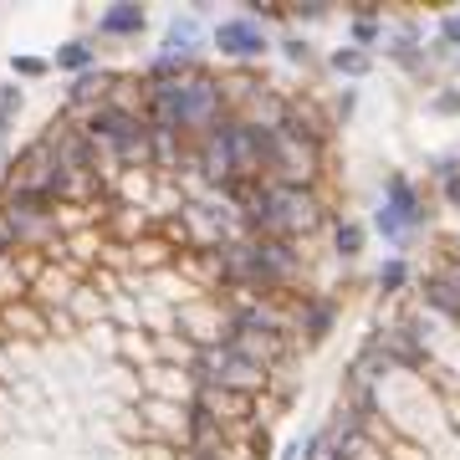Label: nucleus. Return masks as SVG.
I'll use <instances>...</instances> for the list:
<instances>
[{"instance_id":"f257e3e1","label":"nucleus","mask_w":460,"mask_h":460,"mask_svg":"<svg viewBox=\"0 0 460 460\" xmlns=\"http://www.w3.org/2000/svg\"><path fill=\"white\" fill-rule=\"evenodd\" d=\"M144 118L148 128H164L174 138L184 133H205L226 118V98H220V77L195 66V72H184L180 83H159V87H144Z\"/></svg>"},{"instance_id":"f03ea898","label":"nucleus","mask_w":460,"mask_h":460,"mask_svg":"<svg viewBox=\"0 0 460 460\" xmlns=\"http://www.w3.org/2000/svg\"><path fill=\"white\" fill-rule=\"evenodd\" d=\"M241 220L251 235H277V241H296L307 230L323 226V205H317L313 184H256L251 199L241 205Z\"/></svg>"},{"instance_id":"7ed1b4c3","label":"nucleus","mask_w":460,"mask_h":460,"mask_svg":"<svg viewBox=\"0 0 460 460\" xmlns=\"http://www.w3.org/2000/svg\"><path fill=\"white\" fill-rule=\"evenodd\" d=\"M57 210H62V199L36 195V190L0 195V220L11 226L16 246H47L51 235H57Z\"/></svg>"},{"instance_id":"20e7f679","label":"nucleus","mask_w":460,"mask_h":460,"mask_svg":"<svg viewBox=\"0 0 460 460\" xmlns=\"http://www.w3.org/2000/svg\"><path fill=\"white\" fill-rule=\"evenodd\" d=\"M16 190H36V195L62 199V174H57V159H51V148L41 138L21 148L11 159V169H5V190L0 195H16Z\"/></svg>"},{"instance_id":"39448f33","label":"nucleus","mask_w":460,"mask_h":460,"mask_svg":"<svg viewBox=\"0 0 460 460\" xmlns=\"http://www.w3.org/2000/svg\"><path fill=\"white\" fill-rule=\"evenodd\" d=\"M210 41L226 62H256V57H266V47H271L256 21H215Z\"/></svg>"},{"instance_id":"423d86ee","label":"nucleus","mask_w":460,"mask_h":460,"mask_svg":"<svg viewBox=\"0 0 460 460\" xmlns=\"http://www.w3.org/2000/svg\"><path fill=\"white\" fill-rule=\"evenodd\" d=\"M414 220H420V195H414V184L389 180V195H384V205H378L374 226L384 230V235H394V241H404Z\"/></svg>"},{"instance_id":"0eeeda50","label":"nucleus","mask_w":460,"mask_h":460,"mask_svg":"<svg viewBox=\"0 0 460 460\" xmlns=\"http://www.w3.org/2000/svg\"><path fill=\"white\" fill-rule=\"evenodd\" d=\"M148 26V11L138 5V0H113V5H102L98 11V36H144Z\"/></svg>"},{"instance_id":"6e6552de","label":"nucleus","mask_w":460,"mask_h":460,"mask_svg":"<svg viewBox=\"0 0 460 460\" xmlns=\"http://www.w3.org/2000/svg\"><path fill=\"white\" fill-rule=\"evenodd\" d=\"M108 87H113V72H108V66H93V72H83V77H72L66 108H72V113H98L102 98H108Z\"/></svg>"},{"instance_id":"1a4fd4ad","label":"nucleus","mask_w":460,"mask_h":460,"mask_svg":"<svg viewBox=\"0 0 460 460\" xmlns=\"http://www.w3.org/2000/svg\"><path fill=\"white\" fill-rule=\"evenodd\" d=\"M378 353L389 358V368H425V343H420V332L414 328H389L384 332V343H378Z\"/></svg>"},{"instance_id":"9d476101","label":"nucleus","mask_w":460,"mask_h":460,"mask_svg":"<svg viewBox=\"0 0 460 460\" xmlns=\"http://www.w3.org/2000/svg\"><path fill=\"white\" fill-rule=\"evenodd\" d=\"M164 57H180V62H195V51H199V21L190 16V11H180V16L169 21V31H164Z\"/></svg>"},{"instance_id":"9b49d317","label":"nucleus","mask_w":460,"mask_h":460,"mask_svg":"<svg viewBox=\"0 0 460 460\" xmlns=\"http://www.w3.org/2000/svg\"><path fill=\"white\" fill-rule=\"evenodd\" d=\"M93 66H98V47H93V41H83V36L62 41V47H57V57H51V72H66V77H83V72H93Z\"/></svg>"},{"instance_id":"f8f14e48","label":"nucleus","mask_w":460,"mask_h":460,"mask_svg":"<svg viewBox=\"0 0 460 460\" xmlns=\"http://www.w3.org/2000/svg\"><path fill=\"white\" fill-rule=\"evenodd\" d=\"M332 317H338V307H332L328 296L307 302V307H302V343H323L328 328H332Z\"/></svg>"},{"instance_id":"ddd939ff","label":"nucleus","mask_w":460,"mask_h":460,"mask_svg":"<svg viewBox=\"0 0 460 460\" xmlns=\"http://www.w3.org/2000/svg\"><path fill=\"white\" fill-rule=\"evenodd\" d=\"M425 307H435V313H445V317L460 313V281L450 277V271L425 281Z\"/></svg>"},{"instance_id":"4468645a","label":"nucleus","mask_w":460,"mask_h":460,"mask_svg":"<svg viewBox=\"0 0 460 460\" xmlns=\"http://www.w3.org/2000/svg\"><path fill=\"white\" fill-rule=\"evenodd\" d=\"M21 102H26L21 83L0 87V148H11V128H16V118H21Z\"/></svg>"},{"instance_id":"2eb2a0df","label":"nucleus","mask_w":460,"mask_h":460,"mask_svg":"<svg viewBox=\"0 0 460 460\" xmlns=\"http://www.w3.org/2000/svg\"><path fill=\"white\" fill-rule=\"evenodd\" d=\"M363 246H368V235H363V226H358V220H338V226H332V251H338L343 261L363 256Z\"/></svg>"},{"instance_id":"dca6fc26","label":"nucleus","mask_w":460,"mask_h":460,"mask_svg":"<svg viewBox=\"0 0 460 460\" xmlns=\"http://www.w3.org/2000/svg\"><path fill=\"white\" fill-rule=\"evenodd\" d=\"M368 66H374V62H368V51H358V47H338V51H332V72H338V77H363V72H368Z\"/></svg>"},{"instance_id":"f3484780","label":"nucleus","mask_w":460,"mask_h":460,"mask_svg":"<svg viewBox=\"0 0 460 460\" xmlns=\"http://www.w3.org/2000/svg\"><path fill=\"white\" fill-rule=\"evenodd\" d=\"M11 72H16L21 83H36V77H47V72H51V57H36V51H21V57H11Z\"/></svg>"},{"instance_id":"a211bd4d","label":"nucleus","mask_w":460,"mask_h":460,"mask_svg":"<svg viewBox=\"0 0 460 460\" xmlns=\"http://www.w3.org/2000/svg\"><path fill=\"white\" fill-rule=\"evenodd\" d=\"M404 281H410V261H384L378 266V292L384 296H394Z\"/></svg>"},{"instance_id":"6ab92c4d","label":"nucleus","mask_w":460,"mask_h":460,"mask_svg":"<svg viewBox=\"0 0 460 460\" xmlns=\"http://www.w3.org/2000/svg\"><path fill=\"white\" fill-rule=\"evenodd\" d=\"M353 41H358V51H363V47H374V41H378L374 5H358V21H353Z\"/></svg>"},{"instance_id":"aec40b11","label":"nucleus","mask_w":460,"mask_h":460,"mask_svg":"<svg viewBox=\"0 0 460 460\" xmlns=\"http://www.w3.org/2000/svg\"><path fill=\"white\" fill-rule=\"evenodd\" d=\"M281 57H287L292 66H307L313 62V47H307L302 36H281Z\"/></svg>"},{"instance_id":"412c9836","label":"nucleus","mask_w":460,"mask_h":460,"mask_svg":"<svg viewBox=\"0 0 460 460\" xmlns=\"http://www.w3.org/2000/svg\"><path fill=\"white\" fill-rule=\"evenodd\" d=\"M287 16L292 21H328L332 5H323V0H302V5H287Z\"/></svg>"},{"instance_id":"4be33fe9","label":"nucleus","mask_w":460,"mask_h":460,"mask_svg":"<svg viewBox=\"0 0 460 460\" xmlns=\"http://www.w3.org/2000/svg\"><path fill=\"white\" fill-rule=\"evenodd\" d=\"M266 450H271V435H266V429H256V435H251V456L266 460Z\"/></svg>"},{"instance_id":"5701e85b","label":"nucleus","mask_w":460,"mask_h":460,"mask_svg":"<svg viewBox=\"0 0 460 460\" xmlns=\"http://www.w3.org/2000/svg\"><path fill=\"white\" fill-rule=\"evenodd\" d=\"M332 113H338V118H343V123H348V118L358 113V98H353V93H343V98H338V108H332Z\"/></svg>"},{"instance_id":"b1692460","label":"nucleus","mask_w":460,"mask_h":460,"mask_svg":"<svg viewBox=\"0 0 460 460\" xmlns=\"http://www.w3.org/2000/svg\"><path fill=\"white\" fill-rule=\"evenodd\" d=\"M11 251H16V235H11V226H5V220H0V261H5Z\"/></svg>"},{"instance_id":"393cba45","label":"nucleus","mask_w":460,"mask_h":460,"mask_svg":"<svg viewBox=\"0 0 460 460\" xmlns=\"http://www.w3.org/2000/svg\"><path fill=\"white\" fill-rule=\"evenodd\" d=\"M445 41H456V47H460V16L445 21Z\"/></svg>"},{"instance_id":"a878e982","label":"nucleus","mask_w":460,"mask_h":460,"mask_svg":"<svg viewBox=\"0 0 460 460\" xmlns=\"http://www.w3.org/2000/svg\"><path fill=\"white\" fill-rule=\"evenodd\" d=\"M190 460H226V456H190Z\"/></svg>"}]
</instances>
